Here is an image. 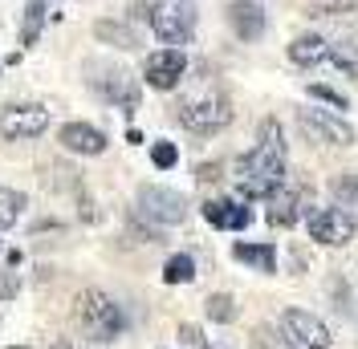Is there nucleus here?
Wrapping results in <instances>:
<instances>
[{
    "instance_id": "a211bd4d",
    "label": "nucleus",
    "mask_w": 358,
    "mask_h": 349,
    "mask_svg": "<svg viewBox=\"0 0 358 349\" xmlns=\"http://www.w3.org/2000/svg\"><path fill=\"white\" fill-rule=\"evenodd\" d=\"M232 256L241 264H248V268H257V272H277V248L273 244H248V240H241V244H232Z\"/></svg>"
},
{
    "instance_id": "a878e982",
    "label": "nucleus",
    "mask_w": 358,
    "mask_h": 349,
    "mask_svg": "<svg viewBox=\"0 0 358 349\" xmlns=\"http://www.w3.org/2000/svg\"><path fill=\"white\" fill-rule=\"evenodd\" d=\"M330 61H334L342 73H350V77H358V45L350 41H334L330 45Z\"/></svg>"
},
{
    "instance_id": "0eeeda50",
    "label": "nucleus",
    "mask_w": 358,
    "mask_h": 349,
    "mask_svg": "<svg viewBox=\"0 0 358 349\" xmlns=\"http://www.w3.org/2000/svg\"><path fill=\"white\" fill-rule=\"evenodd\" d=\"M297 126L310 134L313 142L322 147H355V126L338 114V110H322V106H301L297 110Z\"/></svg>"
},
{
    "instance_id": "9d476101",
    "label": "nucleus",
    "mask_w": 358,
    "mask_h": 349,
    "mask_svg": "<svg viewBox=\"0 0 358 349\" xmlns=\"http://www.w3.org/2000/svg\"><path fill=\"white\" fill-rule=\"evenodd\" d=\"M281 333H285L289 349H330V329L322 325V317H313L306 309H285Z\"/></svg>"
},
{
    "instance_id": "cd10ccee",
    "label": "nucleus",
    "mask_w": 358,
    "mask_h": 349,
    "mask_svg": "<svg viewBox=\"0 0 358 349\" xmlns=\"http://www.w3.org/2000/svg\"><path fill=\"white\" fill-rule=\"evenodd\" d=\"M310 98H313V102H322V106H334L338 114H342V110H350V102H346V94H338V89L322 86V82H313V86H310Z\"/></svg>"
},
{
    "instance_id": "f8f14e48",
    "label": "nucleus",
    "mask_w": 358,
    "mask_h": 349,
    "mask_svg": "<svg viewBox=\"0 0 358 349\" xmlns=\"http://www.w3.org/2000/svg\"><path fill=\"white\" fill-rule=\"evenodd\" d=\"M306 216H310V191H306V187L297 191V187H285V183H281V187L265 199V219L273 228H293L297 219H306Z\"/></svg>"
},
{
    "instance_id": "f3484780",
    "label": "nucleus",
    "mask_w": 358,
    "mask_h": 349,
    "mask_svg": "<svg viewBox=\"0 0 358 349\" xmlns=\"http://www.w3.org/2000/svg\"><path fill=\"white\" fill-rule=\"evenodd\" d=\"M94 37L102 45H110V49H122V53H131V49H138V33H134L127 21H94Z\"/></svg>"
},
{
    "instance_id": "b1692460",
    "label": "nucleus",
    "mask_w": 358,
    "mask_h": 349,
    "mask_svg": "<svg viewBox=\"0 0 358 349\" xmlns=\"http://www.w3.org/2000/svg\"><path fill=\"white\" fill-rule=\"evenodd\" d=\"M358 0H310L306 17H355Z\"/></svg>"
},
{
    "instance_id": "7c9ffc66",
    "label": "nucleus",
    "mask_w": 358,
    "mask_h": 349,
    "mask_svg": "<svg viewBox=\"0 0 358 349\" xmlns=\"http://www.w3.org/2000/svg\"><path fill=\"white\" fill-rule=\"evenodd\" d=\"M179 341H183V346H196L200 349L203 346V333L196 325H179Z\"/></svg>"
},
{
    "instance_id": "2eb2a0df",
    "label": "nucleus",
    "mask_w": 358,
    "mask_h": 349,
    "mask_svg": "<svg viewBox=\"0 0 358 349\" xmlns=\"http://www.w3.org/2000/svg\"><path fill=\"white\" fill-rule=\"evenodd\" d=\"M200 211L220 232H245L248 223H252V207H245L241 199H208Z\"/></svg>"
},
{
    "instance_id": "6e6552de",
    "label": "nucleus",
    "mask_w": 358,
    "mask_h": 349,
    "mask_svg": "<svg viewBox=\"0 0 358 349\" xmlns=\"http://www.w3.org/2000/svg\"><path fill=\"white\" fill-rule=\"evenodd\" d=\"M49 131V110L37 102H13L0 110V134L8 142H24V138H41Z\"/></svg>"
},
{
    "instance_id": "1a4fd4ad",
    "label": "nucleus",
    "mask_w": 358,
    "mask_h": 349,
    "mask_svg": "<svg viewBox=\"0 0 358 349\" xmlns=\"http://www.w3.org/2000/svg\"><path fill=\"white\" fill-rule=\"evenodd\" d=\"M306 228H310V240L322 244V248H346V244L355 240V219L346 216V211H338V207H317L306 216Z\"/></svg>"
},
{
    "instance_id": "4be33fe9",
    "label": "nucleus",
    "mask_w": 358,
    "mask_h": 349,
    "mask_svg": "<svg viewBox=\"0 0 358 349\" xmlns=\"http://www.w3.org/2000/svg\"><path fill=\"white\" fill-rule=\"evenodd\" d=\"M192 281H196V260L187 252H176L163 264V284H192Z\"/></svg>"
},
{
    "instance_id": "f257e3e1",
    "label": "nucleus",
    "mask_w": 358,
    "mask_h": 349,
    "mask_svg": "<svg viewBox=\"0 0 358 349\" xmlns=\"http://www.w3.org/2000/svg\"><path fill=\"white\" fill-rule=\"evenodd\" d=\"M285 183V154L268 151V147H252L236 158V187L245 199H268Z\"/></svg>"
},
{
    "instance_id": "72a5a7b5",
    "label": "nucleus",
    "mask_w": 358,
    "mask_h": 349,
    "mask_svg": "<svg viewBox=\"0 0 358 349\" xmlns=\"http://www.w3.org/2000/svg\"><path fill=\"white\" fill-rule=\"evenodd\" d=\"M200 349H220V346H208V341H203V346H200Z\"/></svg>"
},
{
    "instance_id": "473e14b6",
    "label": "nucleus",
    "mask_w": 358,
    "mask_h": 349,
    "mask_svg": "<svg viewBox=\"0 0 358 349\" xmlns=\"http://www.w3.org/2000/svg\"><path fill=\"white\" fill-rule=\"evenodd\" d=\"M53 349H90V346H78V341H57Z\"/></svg>"
},
{
    "instance_id": "f03ea898",
    "label": "nucleus",
    "mask_w": 358,
    "mask_h": 349,
    "mask_svg": "<svg viewBox=\"0 0 358 349\" xmlns=\"http://www.w3.org/2000/svg\"><path fill=\"white\" fill-rule=\"evenodd\" d=\"M73 317L94 341H114L127 329V313L114 305V297H106L102 288H82L78 301H73Z\"/></svg>"
},
{
    "instance_id": "7ed1b4c3",
    "label": "nucleus",
    "mask_w": 358,
    "mask_h": 349,
    "mask_svg": "<svg viewBox=\"0 0 358 349\" xmlns=\"http://www.w3.org/2000/svg\"><path fill=\"white\" fill-rule=\"evenodd\" d=\"M151 29H155V37L163 45H187L196 37V21H200V13H196V0H155L151 4Z\"/></svg>"
},
{
    "instance_id": "c85d7f7f",
    "label": "nucleus",
    "mask_w": 358,
    "mask_h": 349,
    "mask_svg": "<svg viewBox=\"0 0 358 349\" xmlns=\"http://www.w3.org/2000/svg\"><path fill=\"white\" fill-rule=\"evenodd\" d=\"M151 163H155L159 171H171V167L179 163L176 142H155V147H151Z\"/></svg>"
},
{
    "instance_id": "6ab92c4d",
    "label": "nucleus",
    "mask_w": 358,
    "mask_h": 349,
    "mask_svg": "<svg viewBox=\"0 0 358 349\" xmlns=\"http://www.w3.org/2000/svg\"><path fill=\"white\" fill-rule=\"evenodd\" d=\"M334 207L338 211H346V216L358 223V174L346 171L334 179Z\"/></svg>"
},
{
    "instance_id": "4468645a",
    "label": "nucleus",
    "mask_w": 358,
    "mask_h": 349,
    "mask_svg": "<svg viewBox=\"0 0 358 349\" xmlns=\"http://www.w3.org/2000/svg\"><path fill=\"white\" fill-rule=\"evenodd\" d=\"M57 142L66 147L69 154H86V158H94V154H106V134L98 131V126H90V122H66L62 131H57Z\"/></svg>"
},
{
    "instance_id": "ddd939ff",
    "label": "nucleus",
    "mask_w": 358,
    "mask_h": 349,
    "mask_svg": "<svg viewBox=\"0 0 358 349\" xmlns=\"http://www.w3.org/2000/svg\"><path fill=\"white\" fill-rule=\"evenodd\" d=\"M224 17H228V29L241 41H261L265 29H268V17H265V4L261 0H232Z\"/></svg>"
},
{
    "instance_id": "39448f33",
    "label": "nucleus",
    "mask_w": 358,
    "mask_h": 349,
    "mask_svg": "<svg viewBox=\"0 0 358 349\" xmlns=\"http://www.w3.org/2000/svg\"><path fill=\"white\" fill-rule=\"evenodd\" d=\"M179 126L192 134H200V138H212V134H220L228 122H232V102L224 98V94H208V98H187V102H179L176 110Z\"/></svg>"
},
{
    "instance_id": "5701e85b",
    "label": "nucleus",
    "mask_w": 358,
    "mask_h": 349,
    "mask_svg": "<svg viewBox=\"0 0 358 349\" xmlns=\"http://www.w3.org/2000/svg\"><path fill=\"white\" fill-rule=\"evenodd\" d=\"M257 142L268 147V151H277V154H289V142H285V131H281L277 118H261V126H257Z\"/></svg>"
},
{
    "instance_id": "393cba45",
    "label": "nucleus",
    "mask_w": 358,
    "mask_h": 349,
    "mask_svg": "<svg viewBox=\"0 0 358 349\" xmlns=\"http://www.w3.org/2000/svg\"><path fill=\"white\" fill-rule=\"evenodd\" d=\"M41 24H45V4H41V0H33V4H29V13H24V21H21V45H24V49L41 37Z\"/></svg>"
},
{
    "instance_id": "423d86ee",
    "label": "nucleus",
    "mask_w": 358,
    "mask_h": 349,
    "mask_svg": "<svg viewBox=\"0 0 358 349\" xmlns=\"http://www.w3.org/2000/svg\"><path fill=\"white\" fill-rule=\"evenodd\" d=\"M138 216L151 219L155 228H176L187 219V199L179 195L176 187H159V183H147V187H138Z\"/></svg>"
},
{
    "instance_id": "dca6fc26",
    "label": "nucleus",
    "mask_w": 358,
    "mask_h": 349,
    "mask_svg": "<svg viewBox=\"0 0 358 349\" xmlns=\"http://www.w3.org/2000/svg\"><path fill=\"white\" fill-rule=\"evenodd\" d=\"M289 61L293 66H322V61H330V41L317 33H301L289 41Z\"/></svg>"
},
{
    "instance_id": "412c9836",
    "label": "nucleus",
    "mask_w": 358,
    "mask_h": 349,
    "mask_svg": "<svg viewBox=\"0 0 358 349\" xmlns=\"http://www.w3.org/2000/svg\"><path fill=\"white\" fill-rule=\"evenodd\" d=\"M24 195L21 191H13V187H0V232H8V228H17L24 216Z\"/></svg>"
},
{
    "instance_id": "f704fd0d",
    "label": "nucleus",
    "mask_w": 358,
    "mask_h": 349,
    "mask_svg": "<svg viewBox=\"0 0 358 349\" xmlns=\"http://www.w3.org/2000/svg\"><path fill=\"white\" fill-rule=\"evenodd\" d=\"M8 349H29V346H8Z\"/></svg>"
},
{
    "instance_id": "2f4dec72",
    "label": "nucleus",
    "mask_w": 358,
    "mask_h": 349,
    "mask_svg": "<svg viewBox=\"0 0 358 349\" xmlns=\"http://www.w3.org/2000/svg\"><path fill=\"white\" fill-rule=\"evenodd\" d=\"M196 179H200V183H216V179H220V167H216V163H203L200 171H196Z\"/></svg>"
},
{
    "instance_id": "9b49d317",
    "label": "nucleus",
    "mask_w": 358,
    "mask_h": 349,
    "mask_svg": "<svg viewBox=\"0 0 358 349\" xmlns=\"http://www.w3.org/2000/svg\"><path fill=\"white\" fill-rule=\"evenodd\" d=\"M183 73H187V53L183 49H155V53H147V61H143V82L159 94H167V89H176L183 82Z\"/></svg>"
},
{
    "instance_id": "aec40b11",
    "label": "nucleus",
    "mask_w": 358,
    "mask_h": 349,
    "mask_svg": "<svg viewBox=\"0 0 358 349\" xmlns=\"http://www.w3.org/2000/svg\"><path fill=\"white\" fill-rule=\"evenodd\" d=\"M203 313H208V321H216V325H232V321L241 317V305H236L232 292H212V297L203 301Z\"/></svg>"
},
{
    "instance_id": "20e7f679",
    "label": "nucleus",
    "mask_w": 358,
    "mask_h": 349,
    "mask_svg": "<svg viewBox=\"0 0 358 349\" xmlns=\"http://www.w3.org/2000/svg\"><path fill=\"white\" fill-rule=\"evenodd\" d=\"M86 82L94 94H102L110 106H118L122 114H134L138 110V98H143V89L134 82L131 73L122 66H110V61H90L86 66Z\"/></svg>"
},
{
    "instance_id": "c756f323",
    "label": "nucleus",
    "mask_w": 358,
    "mask_h": 349,
    "mask_svg": "<svg viewBox=\"0 0 358 349\" xmlns=\"http://www.w3.org/2000/svg\"><path fill=\"white\" fill-rule=\"evenodd\" d=\"M21 292V276L17 272H0V301H13Z\"/></svg>"
},
{
    "instance_id": "bb28decb",
    "label": "nucleus",
    "mask_w": 358,
    "mask_h": 349,
    "mask_svg": "<svg viewBox=\"0 0 358 349\" xmlns=\"http://www.w3.org/2000/svg\"><path fill=\"white\" fill-rule=\"evenodd\" d=\"M252 349H289V341H285V333L273 325H257L252 329Z\"/></svg>"
}]
</instances>
